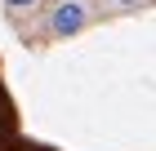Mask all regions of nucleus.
Segmentation results:
<instances>
[{
	"label": "nucleus",
	"instance_id": "nucleus-1",
	"mask_svg": "<svg viewBox=\"0 0 156 151\" xmlns=\"http://www.w3.org/2000/svg\"><path fill=\"white\" fill-rule=\"evenodd\" d=\"M94 22V0H54L45 9V40H72Z\"/></svg>",
	"mask_w": 156,
	"mask_h": 151
},
{
	"label": "nucleus",
	"instance_id": "nucleus-2",
	"mask_svg": "<svg viewBox=\"0 0 156 151\" xmlns=\"http://www.w3.org/2000/svg\"><path fill=\"white\" fill-rule=\"evenodd\" d=\"M45 0H5V13L9 18H23V13H31V9H40Z\"/></svg>",
	"mask_w": 156,
	"mask_h": 151
},
{
	"label": "nucleus",
	"instance_id": "nucleus-3",
	"mask_svg": "<svg viewBox=\"0 0 156 151\" xmlns=\"http://www.w3.org/2000/svg\"><path fill=\"white\" fill-rule=\"evenodd\" d=\"M107 9H116V13H129V9H147V5H156V0H103Z\"/></svg>",
	"mask_w": 156,
	"mask_h": 151
}]
</instances>
